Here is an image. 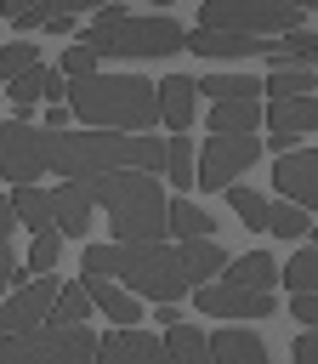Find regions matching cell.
Wrapping results in <instances>:
<instances>
[{
  "label": "cell",
  "mask_w": 318,
  "mask_h": 364,
  "mask_svg": "<svg viewBox=\"0 0 318 364\" xmlns=\"http://www.w3.org/2000/svg\"><path fill=\"white\" fill-rule=\"evenodd\" d=\"M278 284L290 290V296H301V290H318V250L312 245H301L284 267H278Z\"/></svg>",
  "instance_id": "28"
},
{
  "label": "cell",
  "mask_w": 318,
  "mask_h": 364,
  "mask_svg": "<svg viewBox=\"0 0 318 364\" xmlns=\"http://www.w3.org/2000/svg\"><path fill=\"white\" fill-rule=\"evenodd\" d=\"M221 273H227L221 284H238V290H273V284H278V267H273V256H267V250H250V256L227 262Z\"/></svg>",
  "instance_id": "24"
},
{
  "label": "cell",
  "mask_w": 318,
  "mask_h": 364,
  "mask_svg": "<svg viewBox=\"0 0 318 364\" xmlns=\"http://www.w3.org/2000/svg\"><path fill=\"white\" fill-rule=\"evenodd\" d=\"M193 91H204V97H256L261 91V80L256 74H210V80H193Z\"/></svg>",
  "instance_id": "29"
},
{
  "label": "cell",
  "mask_w": 318,
  "mask_h": 364,
  "mask_svg": "<svg viewBox=\"0 0 318 364\" xmlns=\"http://www.w3.org/2000/svg\"><path fill=\"white\" fill-rule=\"evenodd\" d=\"M256 125H261L256 97H221L210 108V136H256Z\"/></svg>",
  "instance_id": "20"
},
{
  "label": "cell",
  "mask_w": 318,
  "mask_h": 364,
  "mask_svg": "<svg viewBox=\"0 0 318 364\" xmlns=\"http://www.w3.org/2000/svg\"><path fill=\"white\" fill-rule=\"evenodd\" d=\"M51 222H57L62 239H85L91 233V193H85V182L51 188Z\"/></svg>",
  "instance_id": "17"
},
{
  "label": "cell",
  "mask_w": 318,
  "mask_h": 364,
  "mask_svg": "<svg viewBox=\"0 0 318 364\" xmlns=\"http://www.w3.org/2000/svg\"><path fill=\"white\" fill-rule=\"evenodd\" d=\"M165 165V136L148 131H45V171L91 182L102 171H153Z\"/></svg>",
  "instance_id": "1"
},
{
  "label": "cell",
  "mask_w": 318,
  "mask_h": 364,
  "mask_svg": "<svg viewBox=\"0 0 318 364\" xmlns=\"http://www.w3.org/2000/svg\"><path fill=\"white\" fill-rule=\"evenodd\" d=\"M97 336L85 324H34L23 336H0V364H91Z\"/></svg>",
  "instance_id": "6"
},
{
  "label": "cell",
  "mask_w": 318,
  "mask_h": 364,
  "mask_svg": "<svg viewBox=\"0 0 318 364\" xmlns=\"http://www.w3.org/2000/svg\"><path fill=\"white\" fill-rule=\"evenodd\" d=\"M267 233H273V239H307L312 222H307L301 205H267Z\"/></svg>",
  "instance_id": "30"
},
{
  "label": "cell",
  "mask_w": 318,
  "mask_h": 364,
  "mask_svg": "<svg viewBox=\"0 0 318 364\" xmlns=\"http://www.w3.org/2000/svg\"><path fill=\"white\" fill-rule=\"evenodd\" d=\"M176 262H182V279L187 284H210L227 267V250L216 239H176Z\"/></svg>",
  "instance_id": "19"
},
{
  "label": "cell",
  "mask_w": 318,
  "mask_h": 364,
  "mask_svg": "<svg viewBox=\"0 0 318 364\" xmlns=\"http://www.w3.org/2000/svg\"><path fill=\"white\" fill-rule=\"evenodd\" d=\"M182 34H187V28H182L176 17H165V11L136 17V11H125L119 0H108L80 40L97 51V63H142V57H170V51H182Z\"/></svg>",
  "instance_id": "4"
},
{
  "label": "cell",
  "mask_w": 318,
  "mask_h": 364,
  "mask_svg": "<svg viewBox=\"0 0 318 364\" xmlns=\"http://www.w3.org/2000/svg\"><path fill=\"white\" fill-rule=\"evenodd\" d=\"M11 210H17V222L34 228V233L57 228V222H51V193H45L40 182H17V188H11Z\"/></svg>",
  "instance_id": "25"
},
{
  "label": "cell",
  "mask_w": 318,
  "mask_h": 364,
  "mask_svg": "<svg viewBox=\"0 0 318 364\" xmlns=\"http://www.w3.org/2000/svg\"><path fill=\"white\" fill-rule=\"evenodd\" d=\"M318 80H312V68H273L267 80H261V91H273V97H307Z\"/></svg>",
  "instance_id": "33"
},
{
  "label": "cell",
  "mask_w": 318,
  "mask_h": 364,
  "mask_svg": "<svg viewBox=\"0 0 318 364\" xmlns=\"http://www.w3.org/2000/svg\"><path fill=\"white\" fill-rule=\"evenodd\" d=\"M68 119H74V114H68L62 102H51V108H45V131H68Z\"/></svg>",
  "instance_id": "39"
},
{
  "label": "cell",
  "mask_w": 318,
  "mask_h": 364,
  "mask_svg": "<svg viewBox=\"0 0 318 364\" xmlns=\"http://www.w3.org/2000/svg\"><path fill=\"white\" fill-rule=\"evenodd\" d=\"M80 290L91 296V307H97L102 318H114L119 330H136L142 307H136V296H131L125 284H114V279H102V273H80Z\"/></svg>",
  "instance_id": "16"
},
{
  "label": "cell",
  "mask_w": 318,
  "mask_h": 364,
  "mask_svg": "<svg viewBox=\"0 0 318 364\" xmlns=\"http://www.w3.org/2000/svg\"><path fill=\"white\" fill-rule=\"evenodd\" d=\"M62 108L91 131H148L159 125V91L142 74H80L62 80Z\"/></svg>",
  "instance_id": "2"
},
{
  "label": "cell",
  "mask_w": 318,
  "mask_h": 364,
  "mask_svg": "<svg viewBox=\"0 0 318 364\" xmlns=\"http://www.w3.org/2000/svg\"><path fill=\"white\" fill-rule=\"evenodd\" d=\"M85 318H91V296H85L80 284H62L57 301H51V318H45V324H85Z\"/></svg>",
  "instance_id": "31"
},
{
  "label": "cell",
  "mask_w": 318,
  "mask_h": 364,
  "mask_svg": "<svg viewBox=\"0 0 318 364\" xmlns=\"http://www.w3.org/2000/svg\"><path fill=\"white\" fill-rule=\"evenodd\" d=\"M57 74H62V80H80V74H97V51H91L85 40H80V46H68V51H62V68H57Z\"/></svg>",
  "instance_id": "35"
},
{
  "label": "cell",
  "mask_w": 318,
  "mask_h": 364,
  "mask_svg": "<svg viewBox=\"0 0 318 364\" xmlns=\"http://www.w3.org/2000/svg\"><path fill=\"white\" fill-rule=\"evenodd\" d=\"M57 290H62V279H57V273H34L28 284H17V290L0 301V336H23V330L45 324V318H51Z\"/></svg>",
  "instance_id": "9"
},
{
  "label": "cell",
  "mask_w": 318,
  "mask_h": 364,
  "mask_svg": "<svg viewBox=\"0 0 318 364\" xmlns=\"http://www.w3.org/2000/svg\"><path fill=\"white\" fill-rule=\"evenodd\" d=\"M45 6H51V0H23V11H17L11 23H17L23 34H28V28H40V17H45Z\"/></svg>",
  "instance_id": "38"
},
{
  "label": "cell",
  "mask_w": 318,
  "mask_h": 364,
  "mask_svg": "<svg viewBox=\"0 0 318 364\" xmlns=\"http://www.w3.org/2000/svg\"><path fill=\"white\" fill-rule=\"evenodd\" d=\"M85 193L108 210L114 239H165V188L153 171H102L85 182Z\"/></svg>",
  "instance_id": "5"
},
{
  "label": "cell",
  "mask_w": 318,
  "mask_h": 364,
  "mask_svg": "<svg viewBox=\"0 0 318 364\" xmlns=\"http://www.w3.org/2000/svg\"><path fill=\"white\" fill-rule=\"evenodd\" d=\"M221 193H227V205L238 210V222H244L250 233H267V205H273L267 193H256V188H244V182H227Z\"/></svg>",
  "instance_id": "26"
},
{
  "label": "cell",
  "mask_w": 318,
  "mask_h": 364,
  "mask_svg": "<svg viewBox=\"0 0 318 364\" xmlns=\"http://www.w3.org/2000/svg\"><path fill=\"white\" fill-rule=\"evenodd\" d=\"M193 301L199 313L210 318H273L278 313V296L273 290H238V284H193Z\"/></svg>",
  "instance_id": "10"
},
{
  "label": "cell",
  "mask_w": 318,
  "mask_h": 364,
  "mask_svg": "<svg viewBox=\"0 0 318 364\" xmlns=\"http://www.w3.org/2000/svg\"><path fill=\"white\" fill-rule=\"evenodd\" d=\"M295 364H318V330L312 324H301V336H295Z\"/></svg>",
  "instance_id": "37"
},
{
  "label": "cell",
  "mask_w": 318,
  "mask_h": 364,
  "mask_svg": "<svg viewBox=\"0 0 318 364\" xmlns=\"http://www.w3.org/2000/svg\"><path fill=\"white\" fill-rule=\"evenodd\" d=\"M153 91H159V125H170V131H187V125H193V108H199V91H193V80H187V74H170V80H159Z\"/></svg>",
  "instance_id": "18"
},
{
  "label": "cell",
  "mask_w": 318,
  "mask_h": 364,
  "mask_svg": "<svg viewBox=\"0 0 318 364\" xmlns=\"http://www.w3.org/2000/svg\"><path fill=\"white\" fill-rule=\"evenodd\" d=\"M290 318H301V324H318V290H301V296H290Z\"/></svg>",
  "instance_id": "36"
},
{
  "label": "cell",
  "mask_w": 318,
  "mask_h": 364,
  "mask_svg": "<svg viewBox=\"0 0 318 364\" xmlns=\"http://www.w3.org/2000/svg\"><path fill=\"white\" fill-rule=\"evenodd\" d=\"M28 63H40V51H34L28 40H11V46H0V85H6L11 74H23Z\"/></svg>",
  "instance_id": "34"
},
{
  "label": "cell",
  "mask_w": 318,
  "mask_h": 364,
  "mask_svg": "<svg viewBox=\"0 0 318 364\" xmlns=\"http://www.w3.org/2000/svg\"><path fill=\"white\" fill-rule=\"evenodd\" d=\"M159 341H165V358H170V364H216V358H210L204 330H193V324H182V318H176V324H165V336H159Z\"/></svg>",
  "instance_id": "22"
},
{
  "label": "cell",
  "mask_w": 318,
  "mask_h": 364,
  "mask_svg": "<svg viewBox=\"0 0 318 364\" xmlns=\"http://www.w3.org/2000/svg\"><path fill=\"white\" fill-rule=\"evenodd\" d=\"M159 171H165V182H176V193H187V188H193V148H187V136H182V131H170V136H165V165H159Z\"/></svg>",
  "instance_id": "27"
},
{
  "label": "cell",
  "mask_w": 318,
  "mask_h": 364,
  "mask_svg": "<svg viewBox=\"0 0 318 364\" xmlns=\"http://www.w3.org/2000/svg\"><path fill=\"white\" fill-rule=\"evenodd\" d=\"M210 210H199L187 193H176V199H165V233H176V239H210Z\"/></svg>",
  "instance_id": "23"
},
{
  "label": "cell",
  "mask_w": 318,
  "mask_h": 364,
  "mask_svg": "<svg viewBox=\"0 0 318 364\" xmlns=\"http://www.w3.org/2000/svg\"><path fill=\"white\" fill-rule=\"evenodd\" d=\"M273 188L284 193V205L312 210L318 205V154L312 148H284L278 165H273Z\"/></svg>",
  "instance_id": "11"
},
{
  "label": "cell",
  "mask_w": 318,
  "mask_h": 364,
  "mask_svg": "<svg viewBox=\"0 0 318 364\" xmlns=\"http://www.w3.org/2000/svg\"><path fill=\"white\" fill-rule=\"evenodd\" d=\"M261 119L273 125V148H290L295 136H307L312 125H318V97L307 91V97H273L267 108H261Z\"/></svg>",
  "instance_id": "13"
},
{
  "label": "cell",
  "mask_w": 318,
  "mask_h": 364,
  "mask_svg": "<svg viewBox=\"0 0 318 364\" xmlns=\"http://www.w3.org/2000/svg\"><path fill=\"white\" fill-rule=\"evenodd\" d=\"M261 159V136H204V154L193 159V188L221 193L238 171H250Z\"/></svg>",
  "instance_id": "7"
},
{
  "label": "cell",
  "mask_w": 318,
  "mask_h": 364,
  "mask_svg": "<svg viewBox=\"0 0 318 364\" xmlns=\"http://www.w3.org/2000/svg\"><path fill=\"white\" fill-rule=\"evenodd\" d=\"M210 341V358L216 364H267V341L256 336V330H216V336H204Z\"/></svg>",
  "instance_id": "21"
},
{
  "label": "cell",
  "mask_w": 318,
  "mask_h": 364,
  "mask_svg": "<svg viewBox=\"0 0 318 364\" xmlns=\"http://www.w3.org/2000/svg\"><path fill=\"white\" fill-rule=\"evenodd\" d=\"M278 6H295V11H312L318 0H278Z\"/></svg>",
  "instance_id": "41"
},
{
  "label": "cell",
  "mask_w": 318,
  "mask_h": 364,
  "mask_svg": "<svg viewBox=\"0 0 318 364\" xmlns=\"http://www.w3.org/2000/svg\"><path fill=\"white\" fill-rule=\"evenodd\" d=\"M182 51L221 63V57H261L267 40H256V34H227V28H187V34H182Z\"/></svg>",
  "instance_id": "15"
},
{
  "label": "cell",
  "mask_w": 318,
  "mask_h": 364,
  "mask_svg": "<svg viewBox=\"0 0 318 364\" xmlns=\"http://www.w3.org/2000/svg\"><path fill=\"white\" fill-rule=\"evenodd\" d=\"M6 97H11L17 119H28V114H34V102H62V74H57V68H45V63H28L23 74H11V80H6Z\"/></svg>",
  "instance_id": "14"
},
{
  "label": "cell",
  "mask_w": 318,
  "mask_h": 364,
  "mask_svg": "<svg viewBox=\"0 0 318 364\" xmlns=\"http://www.w3.org/2000/svg\"><path fill=\"white\" fill-rule=\"evenodd\" d=\"M91 364H170L165 358V341L159 336H148V330H108V336H97V358Z\"/></svg>",
  "instance_id": "12"
},
{
  "label": "cell",
  "mask_w": 318,
  "mask_h": 364,
  "mask_svg": "<svg viewBox=\"0 0 318 364\" xmlns=\"http://www.w3.org/2000/svg\"><path fill=\"white\" fill-rule=\"evenodd\" d=\"M57 256H62V233L45 228V233H34V245H28V256H23V273H51Z\"/></svg>",
  "instance_id": "32"
},
{
  "label": "cell",
  "mask_w": 318,
  "mask_h": 364,
  "mask_svg": "<svg viewBox=\"0 0 318 364\" xmlns=\"http://www.w3.org/2000/svg\"><path fill=\"white\" fill-rule=\"evenodd\" d=\"M45 176V131L28 119H0V182H40Z\"/></svg>",
  "instance_id": "8"
},
{
  "label": "cell",
  "mask_w": 318,
  "mask_h": 364,
  "mask_svg": "<svg viewBox=\"0 0 318 364\" xmlns=\"http://www.w3.org/2000/svg\"><path fill=\"white\" fill-rule=\"evenodd\" d=\"M23 11V0H0V17H17Z\"/></svg>",
  "instance_id": "40"
},
{
  "label": "cell",
  "mask_w": 318,
  "mask_h": 364,
  "mask_svg": "<svg viewBox=\"0 0 318 364\" xmlns=\"http://www.w3.org/2000/svg\"><path fill=\"white\" fill-rule=\"evenodd\" d=\"M80 273H102L114 284H125L131 296H148V301H176L187 290L182 279V262L165 239H114V245H85V262Z\"/></svg>",
  "instance_id": "3"
}]
</instances>
